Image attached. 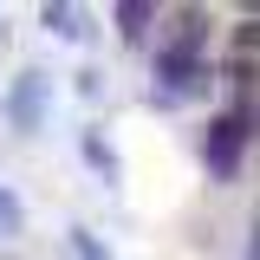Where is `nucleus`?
Segmentation results:
<instances>
[{
	"instance_id": "obj_1",
	"label": "nucleus",
	"mask_w": 260,
	"mask_h": 260,
	"mask_svg": "<svg viewBox=\"0 0 260 260\" xmlns=\"http://www.w3.org/2000/svg\"><path fill=\"white\" fill-rule=\"evenodd\" d=\"M247 143H254V111H247V104L208 117V130H202V169L228 189V182L241 176V162H247Z\"/></svg>"
},
{
	"instance_id": "obj_2",
	"label": "nucleus",
	"mask_w": 260,
	"mask_h": 260,
	"mask_svg": "<svg viewBox=\"0 0 260 260\" xmlns=\"http://www.w3.org/2000/svg\"><path fill=\"white\" fill-rule=\"evenodd\" d=\"M46 104H52V78H46V72H20V78L7 85V98H0L13 137H39V130H46Z\"/></svg>"
},
{
	"instance_id": "obj_3",
	"label": "nucleus",
	"mask_w": 260,
	"mask_h": 260,
	"mask_svg": "<svg viewBox=\"0 0 260 260\" xmlns=\"http://www.w3.org/2000/svg\"><path fill=\"white\" fill-rule=\"evenodd\" d=\"M78 156H85V169H91L98 182H104V189H117V182H124V162H117V143H111V137H104V130H85V137H78Z\"/></svg>"
},
{
	"instance_id": "obj_4",
	"label": "nucleus",
	"mask_w": 260,
	"mask_h": 260,
	"mask_svg": "<svg viewBox=\"0 0 260 260\" xmlns=\"http://www.w3.org/2000/svg\"><path fill=\"white\" fill-rule=\"evenodd\" d=\"M111 20H117V32L137 46V39L150 32V20H156V7H150V0H124V7H111Z\"/></svg>"
},
{
	"instance_id": "obj_5",
	"label": "nucleus",
	"mask_w": 260,
	"mask_h": 260,
	"mask_svg": "<svg viewBox=\"0 0 260 260\" xmlns=\"http://www.w3.org/2000/svg\"><path fill=\"white\" fill-rule=\"evenodd\" d=\"M78 20H85V13H78V7H52V0H46V7H39V26L46 32H59V39H85V26H78Z\"/></svg>"
},
{
	"instance_id": "obj_6",
	"label": "nucleus",
	"mask_w": 260,
	"mask_h": 260,
	"mask_svg": "<svg viewBox=\"0 0 260 260\" xmlns=\"http://www.w3.org/2000/svg\"><path fill=\"white\" fill-rule=\"evenodd\" d=\"M65 247H72V260H111V247L98 241L91 228H65Z\"/></svg>"
},
{
	"instance_id": "obj_7",
	"label": "nucleus",
	"mask_w": 260,
	"mask_h": 260,
	"mask_svg": "<svg viewBox=\"0 0 260 260\" xmlns=\"http://www.w3.org/2000/svg\"><path fill=\"white\" fill-rule=\"evenodd\" d=\"M0 234L13 241V234H26V208H20V195L0 182Z\"/></svg>"
},
{
	"instance_id": "obj_8",
	"label": "nucleus",
	"mask_w": 260,
	"mask_h": 260,
	"mask_svg": "<svg viewBox=\"0 0 260 260\" xmlns=\"http://www.w3.org/2000/svg\"><path fill=\"white\" fill-rule=\"evenodd\" d=\"M254 52H260V13H247L234 26V59H254Z\"/></svg>"
},
{
	"instance_id": "obj_9",
	"label": "nucleus",
	"mask_w": 260,
	"mask_h": 260,
	"mask_svg": "<svg viewBox=\"0 0 260 260\" xmlns=\"http://www.w3.org/2000/svg\"><path fill=\"white\" fill-rule=\"evenodd\" d=\"M241 260H260V221H254V234H247V254Z\"/></svg>"
}]
</instances>
